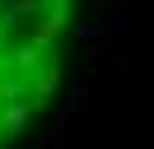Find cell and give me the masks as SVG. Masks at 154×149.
Returning a JSON list of instances; mask_svg holds the SVG:
<instances>
[{"instance_id": "6da1fadb", "label": "cell", "mask_w": 154, "mask_h": 149, "mask_svg": "<svg viewBox=\"0 0 154 149\" xmlns=\"http://www.w3.org/2000/svg\"><path fill=\"white\" fill-rule=\"evenodd\" d=\"M79 0H0V144L19 140L61 89Z\"/></svg>"}]
</instances>
